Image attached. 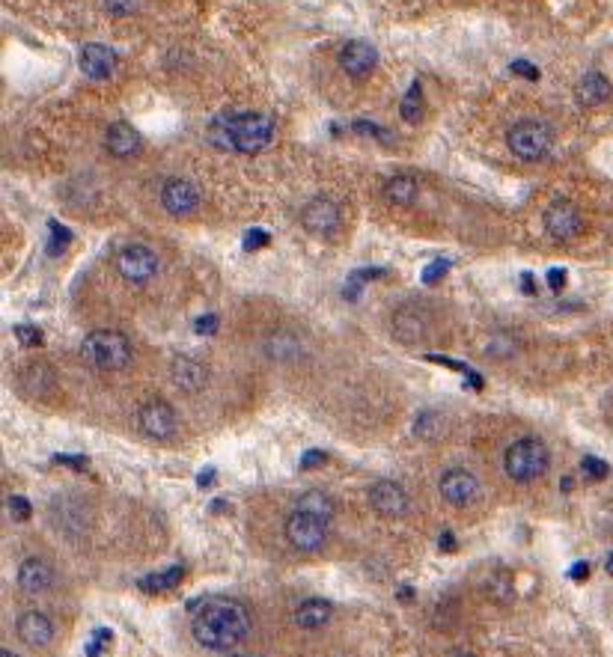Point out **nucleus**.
Returning <instances> with one entry per match:
<instances>
[{
    "label": "nucleus",
    "mask_w": 613,
    "mask_h": 657,
    "mask_svg": "<svg viewBox=\"0 0 613 657\" xmlns=\"http://www.w3.org/2000/svg\"><path fill=\"white\" fill-rule=\"evenodd\" d=\"M191 634L203 648L211 652H229L251 634V612L242 601L211 595L203 598L191 616Z\"/></svg>",
    "instance_id": "1"
},
{
    "label": "nucleus",
    "mask_w": 613,
    "mask_h": 657,
    "mask_svg": "<svg viewBox=\"0 0 613 657\" xmlns=\"http://www.w3.org/2000/svg\"><path fill=\"white\" fill-rule=\"evenodd\" d=\"M211 144L220 149H236V152H260L271 144L274 122L265 113H233V117H218L209 128Z\"/></svg>",
    "instance_id": "2"
},
{
    "label": "nucleus",
    "mask_w": 613,
    "mask_h": 657,
    "mask_svg": "<svg viewBox=\"0 0 613 657\" xmlns=\"http://www.w3.org/2000/svg\"><path fill=\"white\" fill-rule=\"evenodd\" d=\"M81 357L99 372H120L135 357V349H131L128 336L120 331H93L84 336Z\"/></svg>",
    "instance_id": "3"
},
{
    "label": "nucleus",
    "mask_w": 613,
    "mask_h": 657,
    "mask_svg": "<svg viewBox=\"0 0 613 657\" xmlns=\"http://www.w3.org/2000/svg\"><path fill=\"white\" fill-rule=\"evenodd\" d=\"M551 452L539 438H518L503 452V470L512 482H536L548 473Z\"/></svg>",
    "instance_id": "4"
},
{
    "label": "nucleus",
    "mask_w": 613,
    "mask_h": 657,
    "mask_svg": "<svg viewBox=\"0 0 613 657\" xmlns=\"http://www.w3.org/2000/svg\"><path fill=\"white\" fill-rule=\"evenodd\" d=\"M506 144H509L512 155L521 158V161H542L551 152V146H554V131H551L548 122L524 119L509 128Z\"/></svg>",
    "instance_id": "5"
},
{
    "label": "nucleus",
    "mask_w": 613,
    "mask_h": 657,
    "mask_svg": "<svg viewBox=\"0 0 613 657\" xmlns=\"http://www.w3.org/2000/svg\"><path fill=\"white\" fill-rule=\"evenodd\" d=\"M327 530H331V521L304 509H292L286 518V541L301 554H316L327 541Z\"/></svg>",
    "instance_id": "6"
},
{
    "label": "nucleus",
    "mask_w": 613,
    "mask_h": 657,
    "mask_svg": "<svg viewBox=\"0 0 613 657\" xmlns=\"http://www.w3.org/2000/svg\"><path fill=\"white\" fill-rule=\"evenodd\" d=\"M158 268H162V262H158V253L149 244L131 242L117 253L120 277L131 283V286H146L149 280H155Z\"/></svg>",
    "instance_id": "7"
},
{
    "label": "nucleus",
    "mask_w": 613,
    "mask_h": 657,
    "mask_svg": "<svg viewBox=\"0 0 613 657\" xmlns=\"http://www.w3.org/2000/svg\"><path fill=\"white\" fill-rule=\"evenodd\" d=\"M390 331H393L396 340L405 345L426 342L435 331L432 309L426 304H402L393 316H390Z\"/></svg>",
    "instance_id": "8"
},
{
    "label": "nucleus",
    "mask_w": 613,
    "mask_h": 657,
    "mask_svg": "<svg viewBox=\"0 0 613 657\" xmlns=\"http://www.w3.org/2000/svg\"><path fill=\"white\" fill-rule=\"evenodd\" d=\"M137 425L146 438L153 440H167L176 434V425H179V416H176L173 405L164 402V398H146L137 411Z\"/></svg>",
    "instance_id": "9"
},
{
    "label": "nucleus",
    "mask_w": 613,
    "mask_h": 657,
    "mask_svg": "<svg viewBox=\"0 0 613 657\" xmlns=\"http://www.w3.org/2000/svg\"><path fill=\"white\" fill-rule=\"evenodd\" d=\"M542 224H545V233L554 238V242H572L584 233V215L581 209L572 206L568 200H557L551 202L545 218H542Z\"/></svg>",
    "instance_id": "10"
},
{
    "label": "nucleus",
    "mask_w": 613,
    "mask_h": 657,
    "mask_svg": "<svg viewBox=\"0 0 613 657\" xmlns=\"http://www.w3.org/2000/svg\"><path fill=\"white\" fill-rule=\"evenodd\" d=\"M438 491L452 509H468V505H474L479 500V479L465 467H450L441 476Z\"/></svg>",
    "instance_id": "11"
},
{
    "label": "nucleus",
    "mask_w": 613,
    "mask_h": 657,
    "mask_svg": "<svg viewBox=\"0 0 613 657\" xmlns=\"http://www.w3.org/2000/svg\"><path fill=\"white\" fill-rule=\"evenodd\" d=\"M340 220H343L340 206H336V202H334L331 197H316V200H310L307 206H304V211H301V224H304L307 233H310V235H316V238L334 235L336 229H340Z\"/></svg>",
    "instance_id": "12"
},
{
    "label": "nucleus",
    "mask_w": 613,
    "mask_h": 657,
    "mask_svg": "<svg viewBox=\"0 0 613 657\" xmlns=\"http://www.w3.org/2000/svg\"><path fill=\"white\" fill-rule=\"evenodd\" d=\"M367 497H369V505L381 514V518H402L408 512V505H411L408 491L399 482H393V479H378V482H372Z\"/></svg>",
    "instance_id": "13"
},
{
    "label": "nucleus",
    "mask_w": 613,
    "mask_h": 657,
    "mask_svg": "<svg viewBox=\"0 0 613 657\" xmlns=\"http://www.w3.org/2000/svg\"><path fill=\"white\" fill-rule=\"evenodd\" d=\"M162 206L167 215H173V218H185V215H191V211H197L200 206L197 185L188 179H167L162 188Z\"/></svg>",
    "instance_id": "14"
},
{
    "label": "nucleus",
    "mask_w": 613,
    "mask_h": 657,
    "mask_svg": "<svg viewBox=\"0 0 613 657\" xmlns=\"http://www.w3.org/2000/svg\"><path fill=\"white\" fill-rule=\"evenodd\" d=\"M170 378L182 393H200L209 384V369L191 354H176L170 360Z\"/></svg>",
    "instance_id": "15"
},
{
    "label": "nucleus",
    "mask_w": 613,
    "mask_h": 657,
    "mask_svg": "<svg viewBox=\"0 0 613 657\" xmlns=\"http://www.w3.org/2000/svg\"><path fill=\"white\" fill-rule=\"evenodd\" d=\"M336 60H340V69L345 75L352 78H367L372 69L378 66V51L369 45V42H345V45L340 48V54H336Z\"/></svg>",
    "instance_id": "16"
},
{
    "label": "nucleus",
    "mask_w": 613,
    "mask_h": 657,
    "mask_svg": "<svg viewBox=\"0 0 613 657\" xmlns=\"http://www.w3.org/2000/svg\"><path fill=\"white\" fill-rule=\"evenodd\" d=\"M15 630H19L21 643H28L30 648H46L51 639H54V621L39 610L24 612V616L15 621Z\"/></svg>",
    "instance_id": "17"
},
{
    "label": "nucleus",
    "mask_w": 613,
    "mask_h": 657,
    "mask_svg": "<svg viewBox=\"0 0 613 657\" xmlns=\"http://www.w3.org/2000/svg\"><path fill=\"white\" fill-rule=\"evenodd\" d=\"M262 351H265V357L274 363H295L304 357V342H301V336L292 331H271L262 340Z\"/></svg>",
    "instance_id": "18"
},
{
    "label": "nucleus",
    "mask_w": 613,
    "mask_h": 657,
    "mask_svg": "<svg viewBox=\"0 0 613 657\" xmlns=\"http://www.w3.org/2000/svg\"><path fill=\"white\" fill-rule=\"evenodd\" d=\"M15 580H19L21 592L28 595H42L48 592L51 586H54V571H51V565L46 559L39 556H28L24 563L19 565V574H15Z\"/></svg>",
    "instance_id": "19"
},
{
    "label": "nucleus",
    "mask_w": 613,
    "mask_h": 657,
    "mask_svg": "<svg viewBox=\"0 0 613 657\" xmlns=\"http://www.w3.org/2000/svg\"><path fill=\"white\" fill-rule=\"evenodd\" d=\"M117 51H111L108 45H102V42H93V45H87L81 51V69L87 78H93V81H104V78H111L117 72Z\"/></svg>",
    "instance_id": "20"
},
{
    "label": "nucleus",
    "mask_w": 613,
    "mask_h": 657,
    "mask_svg": "<svg viewBox=\"0 0 613 657\" xmlns=\"http://www.w3.org/2000/svg\"><path fill=\"white\" fill-rule=\"evenodd\" d=\"M610 93H613L610 81L604 75H599V72H586L581 78V84H577V90H575L577 104H584V108H599V104H604L610 99Z\"/></svg>",
    "instance_id": "21"
},
{
    "label": "nucleus",
    "mask_w": 613,
    "mask_h": 657,
    "mask_svg": "<svg viewBox=\"0 0 613 657\" xmlns=\"http://www.w3.org/2000/svg\"><path fill=\"white\" fill-rule=\"evenodd\" d=\"M104 144H108V152L113 158H131V155H137V149H140V135L128 126V122H113L108 128Z\"/></svg>",
    "instance_id": "22"
},
{
    "label": "nucleus",
    "mask_w": 613,
    "mask_h": 657,
    "mask_svg": "<svg viewBox=\"0 0 613 657\" xmlns=\"http://www.w3.org/2000/svg\"><path fill=\"white\" fill-rule=\"evenodd\" d=\"M417 193H420V185H417L414 176H408V173L390 176V179L385 182V197H387L390 206H399V209L414 206Z\"/></svg>",
    "instance_id": "23"
},
{
    "label": "nucleus",
    "mask_w": 613,
    "mask_h": 657,
    "mask_svg": "<svg viewBox=\"0 0 613 657\" xmlns=\"http://www.w3.org/2000/svg\"><path fill=\"white\" fill-rule=\"evenodd\" d=\"M334 616V607L322 598H307L301 607L295 610V625L304 630H319L325 628Z\"/></svg>",
    "instance_id": "24"
},
{
    "label": "nucleus",
    "mask_w": 613,
    "mask_h": 657,
    "mask_svg": "<svg viewBox=\"0 0 613 657\" xmlns=\"http://www.w3.org/2000/svg\"><path fill=\"white\" fill-rule=\"evenodd\" d=\"M295 509L313 512V514H319V518L334 521L336 505H334V500H331V497H327L325 491H319V488H310V491H304V494H301L298 500H295Z\"/></svg>",
    "instance_id": "25"
},
{
    "label": "nucleus",
    "mask_w": 613,
    "mask_h": 657,
    "mask_svg": "<svg viewBox=\"0 0 613 657\" xmlns=\"http://www.w3.org/2000/svg\"><path fill=\"white\" fill-rule=\"evenodd\" d=\"M24 387H28L30 396L46 398L51 390H54V372H51L46 363H33V366L24 372Z\"/></svg>",
    "instance_id": "26"
},
{
    "label": "nucleus",
    "mask_w": 613,
    "mask_h": 657,
    "mask_svg": "<svg viewBox=\"0 0 613 657\" xmlns=\"http://www.w3.org/2000/svg\"><path fill=\"white\" fill-rule=\"evenodd\" d=\"M182 577H185V568H182V565H170V568H167V571H158V574L144 577V580H140V589L149 592V595H155V592H170V589H176V586L182 583Z\"/></svg>",
    "instance_id": "27"
},
{
    "label": "nucleus",
    "mask_w": 613,
    "mask_h": 657,
    "mask_svg": "<svg viewBox=\"0 0 613 657\" xmlns=\"http://www.w3.org/2000/svg\"><path fill=\"white\" fill-rule=\"evenodd\" d=\"M399 113H402V119L408 122V126L420 122V117H423V86L417 81L411 84V90L405 93L402 104H399Z\"/></svg>",
    "instance_id": "28"
},
{
    "label": "nucleus",
    "mask_w": 613,
    "mask_h": 657,
    "mask_svg": "<svg viewBox=\"0 0 613 657\" xmlns=\"http://www.w3.org/2000/svg\"><path fill=\"white\" fill-rule=\"evenodd\" d=\"M441 431H443V416L438 411H423L420 416H417V423H414V434H417V438L435 440Z\"/></svg>",
    "instance_id": "29"
},
{
    "label": "nucleus",
    "mask_w": 613,
    "mask_h": 657,
    "mask_svg": "<svg viewBox=\"0 0 613 657\" xmlns=\"http://www.w3.org/2000/svg\"><path fill=\"white\" fill-rule=\"evenodd\" d=\"M515 349H518V342H515L512 336L506 333V331H497V333H492V340L485 342V351H488V357H497V360H503V357H512V354H515Z\"/></svg>",
    "instance_id": "30"
},
{
    "label": "nucleus",
    "mask_w": 613,
    "mask_h": 657,
    "mask_svg": "<svg viewBox=\"0 0 613 657\" xmlns=\"http://www.w3.org/2000/svg\"><path fill=\"white\" fill-rule=\"evenodd\" d=\"M512 592H515V586H512L509 574H506V571H497L492 580H488V595L497 598V601H509Z\"/></svg>",
    "instance_id": "31"
},
{
    "label": "nucleus",
    "mask_w": 613,
    "mask_h": 657,
    "mask_svg": "<svg viewBox=\"0 0 613 657\" xmlns=\"http://www.w3.org/2000/svg\"><path fill=\"white\" fill-rule=\"evenodd\" d=\"M69 242H72V233H69L66 226L60 224H51V242H48V253L51 256H60L69 247Z\"/></svg>",
    "instance_id": "32"
},
{
    "label": "nucleus",
    "mask_w": 613,
    "mask_h": 657,
    "mask_svg": "<svg viewBox=\"0 0 613 657\" xmlns=\"http://www.w3.org/2000/svg\"><path fill=\"white\" fill-rule=\"evenodd\" d=\"M104 10H108L113 19H128L140 10V0H104Z\"/></svg>",
    "instance_id": "33"
},
{
    "label": "nucleus",
    "mask_w": 613,
    "mask_h": 657,
    "mask_svg": "<svg viewBox=\"0 0 613 657\" xmlns=\"http://www.w3.org/2000/svg\"><path fill=\"white\" fill-rule=\"evenodd\" d=\"M111 639H113L111 630L99 628V630H95V634H93L90 643H87V657H102V648H104V645H111Z\"/></svg>",
    "instance_id": "34"
},
{
    "label": "nucleus",
    "mask_w": 613,
    "mask_h": 657,
    "mask_svg": "<svg viewBox=\"0 0 613 657\" xmlns=\"http://www.w3.org/2000/svg\"><path fill=\"white\" fill-rule=\"evenodd\" d=\"M10 512H12V518L15 521H30V514H33V509H30V503H28V497H21V494H12L10 497Z\"/></svg>",
    "instance_id": "35"
},
{
    "label": "nucleus",
    "mask_w": 613,
    "mask_h": 657,
    "mask_svg": "<svg viewBox=\"0 0 613 657\" xmlns=\"http://www.w3.org/2000/svg\"><path fill=\"white\" fill-rule=\"evenodd\" d=\"M15 340L30 349V345H42V333L33 324H19L15 327Z\"/></svg>",
    "instance_id": "36"
},
{
    "label": "nucleus",
    "mask_w": 613,
    "mask_h": 657,
    "mask_svg": "<svg viewBox=\"0 0 613 657\" xmlns=\"http://www.w3.org/2000/svg\"><path fill=\"white\" fill-rule=\"evenodd\" d=\"M447 271H450V262L447 259H438V262L426 265V268H423V283H429V286H432V283H438Z\"/></svg>",
    "instance_id": "37"
},
{
    "label": "nucleus",
    "mask_w": 613,
    "mask_h": 657,
    "mask_svg": "<svg viewBox=\"0 0 613 657\" xmlns=\"http://www.w3.org/2000/svg\"><path fill=\"white\" fill-rule=\"evenodd\" d=\"M325 461H327L325 449H307L304 456H301V470H313L319 464H325Z\"/></svg>",
    "instance_id": "38"
},
{
    "label": "nucleus",
    "mask_w": 613,
    "mask_h": 657,
    "mask_svg": "<svg viewBox=\"0 0 613 657\" xmlns=\"http://www.w3.org/2000/svg\"><path fill=\"white\" fill-rule=\"evenodd\" d=\"M581 467H584L592 479H604V476H608V464H604V461H599V458H592V456H586V458L581 461Z\"/></svg>",
    "instance_id": "39"
},
{
    "label": "nucleus",
    "mask_w": 613,
    "mask_h": 657,
    "mask_svg": "<svg viewBox=\"0 0 613 657\" xmlns=\"http://www.w3.org/2000/svg\"><path fill=\"white\" fill-rule=\"evenodd\" d=\"M262 244H269V233H265V229H251L247 238H244L247 250H256V247H262Z\"/></svg>",
    "instance_id": "40"
},
{
    "label": "nucleus",
    "mask_w": 613,
    "mask_h": 657,
    "mask_svg": "<svg viewBox=\"0 0 613 657\" xmlns=\"http://www.w3.org/2000/svg\"><path fill=\"white\" fill-rule=\"evenodd\" d=\"M194 327H197V333H215L218 331V316L215 313L200 316L197 322H194Z\"/></svg>",
    "instance_id": "41"
},
{
    "label": "nucleus",
    "mask_w": 613,
    "mask_h": 657,
    "mask_svg": "<svg viewBox=\"0 0 613 657\" xmlns=\"http://www.w3.org/2000/svg\"><path fill=\"white\" fill-rule=\"evenodd\" d=\"M563 283H566V271L563 268H551L548 271V286L551 289H563Z\"/></svg>",
    "instance_id": "42"
},
{
    "label": "nucleus",
    "mask_w": 613,
    "mask_h": 657,
    "mask_svg": "<svg viewBox=\"0 0 613 657\" xmlns=\"http://www.w3.org/2000/svg\"><path fill=\"white\" fill-rule=\"evenodd\" d=\"M54 461H57V464L75 467V470H84L87 467V458H78V456H57Z\"/></svg>",
    "instance_id": "43"
},
{
    "label": "nucleus",
    "mask_w": 613,
    "mask_h": 657,
    "mask_svg": "<svg viewBox=\"0 0 613 657\" xmlns=\"http://www.w3.org/2000/svg\"><path fill=\"white\" fill-rule=\"evenodd\" d=\"M568 577H572V580H577V583L586 580V577H590V565H586V563H575L572 571H568Z\"/></svg>",
    "instance_id": "44"
},
{
    "label": "nucleus",
    "mask_w": 613,
    "mask_h": 657,
    "mask_svg": "<svg viewBox=\"0 0 613 657\" xmlns=\"http://www.w3.org/2000/svg\"><path fill=\"white\" fill-rule=\"evenodd\" d=\"M512 72H518V75H527V78H539V72H536V69H533L530 63H524V60H521V63H512Z\"/></svg>",
    "instance_id": "45"
},
{
    "label": "nucleus",
    "mask_w": 613,
    "mask_h": 657,
    "mask_svg": "<svg viewBox=\"0 0 613 657\" xmlns=\"http://www.w3.org/2000/svg\"><path fill=\"white\" fill-rule=\"evenodd\" d=\"M441 550H456V538H452V532H443L441 536Z\"/></svg>",
    "instance_id": "46"
},
{
    "label": "nucleus",
    "mask_w": 613,
    "mask_h": 657,
    "mask_svg": "<svg viewBox=\"0 0 613 657\" xmlns=\"http://www.w3.org/2000/svg\"><path fill=\"white\" fill-rule=\"evenodd\" d=\"M211 473H215V470H203V476L197 479V485H200V488H206V485H211V479H215V476H211Z\"/></svg>",
    "instance_id": "47"
},
{
    "label": "nucleus",
    "mask_w": 613,
    "mask_h": 657,
    "mask_svg": "<svg viewBox=\"0 0 613 657\" xmlns=\"http://www.w3.org/2000/svg\"><path fill=\"white\" fill-rule=\"evenodd\" d=\"M608 571H613V554L608 556Z\"/></svg>",
    "instance_id": "48"
},
{
    "label": "nucleus",
    "mask_w": 613,
    "mask_h": 657,
    "mask_svg": "<svg viewBox=\"0 0 613 657\" xmlns=\"http://www.w3.org/2000/svg\"><path fill=\"white\" fill-rule=\"evenodd\" d=\"M0 657H19V654H15V652H4V654H0Z\"/></svg>",
    "instance_id": "49"
}]
</instances>
